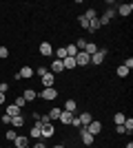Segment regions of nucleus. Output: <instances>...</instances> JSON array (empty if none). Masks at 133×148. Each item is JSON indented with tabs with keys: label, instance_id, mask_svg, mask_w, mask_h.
Instances as JSON below:
<instances>
[{
	"label": "nucleus",
	"instance_id": "bb28decb",
	"mask_svg": "<svg viewBox=\"0 0 133 148\" xmlns=\"http://www.w3.org/2000/svg\"><path fill=\"white\" fill-rule=\"evenodd\" d=\"M115 126H120V124H124V119H127V115H124V113H115Z\"/></svg>",
	"mask_w": 133,
	"mask_h": 148
},
{
	"label": "nucleus",
	"instance_id": "5701e85b",
	"mask_svg": "<svg viewBox=\"0 0 133 148\" xmlns=\"http://www.w3.org/2000/svg\"><path fill=\"white\" fill-rule=\"evenodd\" d=\"M22 124H25V117H22V115H16V117H11V126H13V128H20Z\"/></svg>",
	"mask_w": 133,
	"mask_h": 148
},
{
	"label": "nucleus",
	"instance_id": "ddd939ff",
	"mask_svg": "<svg viewBox=\"0 0 133 148\" xmlns=\"http://www.w3.org/2000/svg\"><path fill=\"white\" fill-rule=\"evenodd\" d=\"M131 11H133V5H131V2H124V5L118 7V13H120V16H124V18H127V16H131Z\"/></svg>",
	"mask_w": 133,
	"mask_h": 148
},
{
	"label": "nucleus",
	"instance_id": "6e6552de",
	"mask_svg": "<svg viewBox=\"0 0 133 148\" xmlns=\"http://www.w3.org/2000/svg\"><path fill=\"white\" fill-rule=\"evenodd\" d=\"M64 71V66H62V60H53L51 62V69H49V73H53L58 77V73H62Z\"/></svg>",
	"mask_w": 133,
	"mask_h": 148
},
{
	"label": "nucleus",
	"instance_id": "c756f323",
	"mask_svg": "<svg viewBox=\"0 0 133 148\" xmlns=\"http://www.w3.org/2000/svg\"><path fill=\"white\" fill-rule=\"evenodd\" d=\"M89 40H84V38H80V40H76V49L78 51H84V47H87Z\"/></svg>",
	"mask_w": 133,
	"mask_h": 148
},
{
	"label": "nucleus",
	"instance_id": "2eb2a0df",
	"mask_svg": "<svg viewBox=\"0 0 133 148\" xmlns=\"http://www.w3.org/2000/svg\"><path fill=\"white\" fill-rule=\"evenodd\" d=\"M5 113L9 115V117H16V115H22V111H20L16 104H9V106H5Z\"/></svg>",
	"mask_w": 133,
	"mask_h": 148
},
{
	"label": "nucleus",
	"instance_id": "20e7f679",
	"mask_svg": "<svg viewBox=\"0 0 133 148\" xmlns=\"http://www.w3.org/2000/svg\"><path fill=\"white\" fill-rule=\"evenodd\" d=\"M73 60H76V66H87V64H89V60H91V58H89L87 53H84V51H78V53H76V58H73Z\"/></svg>",
	"mask_w": 133,
	"mask_h": 148
},
{
	"label": "nucleus",
	"instance_id": "c03bdc74",
	"mask_svg": "<svg viewBox=\"0 0 133 148\" xmlns=\"http://www.w3.org/2000/svg\"><path fill=\"white\" fill-rule=\"evenodd\" d=\"M89 148H93V146H89Z\"/></svg>",
	"mask_w": 133,
	"mask_h": 148
},
{
	"label": "nucleus",
	"instance_id": "aec40b11",
	"mask_svg": "<svg viewBox=\"0 0 133 148\" xmlns=\"http://www.w3.org/2000/svg\"><path fill=\"white\" fill-rule=\"evenodd\" d=\"M62 66L67 69V71H71V69H76V60L67 56V58H64V60H62Z\"/></svg>",
	"mask_w": 133,
	"mask_h": 148
},
{
	"label": "nucleus",
	"instance_id": "dca6fc26",
	"mask_svg": "<svg viewBox=\"0 0 133 148\" xmlns=\"http://www.w3.org/2000/svg\"><path fill=\"white\" fill-rule=\"evenodd\" d=\"M27 144H29V139H27L25 135H18L16 139H13V146L16 148H27Z\"/></svg>",
	"mask_w": 133,
	"mask_h": 148
},
{
	"label": "nucleus",
	"instance_id": "0eeeda50",
	"mask_svg": "<svg viewBox=\"0 0 133 148\" xmlns=\"http://www.w3.org/2000/svg\"><path fill=\"white\" fill-rule=\"evenodd\" d=\"M40 95H42V99L51 102V99H56V97H58V91H56V86H51V88H44Z\"/></svg>",
	"mask_w": 133,
	"mask_h": 148
},
{
	"label": "nucleus",
	"instance_id": "cd10ccee",
	"mask_svg": "<svg viewBox=\"0 0 133 148\" xmlns=\"http://www.w3.org/2000/svg\"><path fill=\"white\" fill-rule=\"evenodd\" d=\"M13 104H16V106H18V108H20V111H22V108H25V106H27V102H25V97H22V95H18Z\"/></svg>",
	"mask_w": 133,
	"mask_h": 148
},
{
	"label": "nucleus",
	"instance_id": "2f4dec72",
	"mask_svg": "<svg viewBox=\"0 0 133 148\" xmlns=\"http://www.w3.org/2000/svg\"><path fill=\"white\" fill-rule=\"evenodd\" d=\"M5 137L9 139V142H13V139L18 137V133H16V130H7V133H5Z\"/></svg>",
	"mask_w": 133,
	"mask_h": 148
},
{
	"label": "nucleus",
	"instance_id": "393cba45",
	"mask_svg": "<svg viewBox=\"0 0 133 148\" xmlns=\"http://www.w3.org/2000/svg\"><path fill=\"white\" fill-rule=\"evenodd\" d=\"M122 126H124V130H127L129 135L133 133V119H131V117H127V119H124V124H122Z\"/></svg>",
	"mask_w": 133,
	"mask_h": 148
},
{
	"label": "nucleus",
	"instance_id": "1a4fd4ad",
	"mask_svg": "<svg viewBox=\"0 0 133 148\" xmlns=\"http://www.w3.org/2000/svg\"><path fill=\"white\" fill-rule=\"evenodd\" d=\"M73 115H76V113L62 111V113H60V119H58V122H60V124H64V126H69V124L73 122Z\"/></svg>",
	"mask_w": 133,
	"mask_h": 148
},
{
	"label": "nucleus",
	"instance_id": "f3484780",
	"mask_svg": "<svg viewBox=\"0 0 133 148\" xmlns=\"http://www.w3.org/2000/svg\"><path fill=\"white\" fill-rule=\"evenodd\" d=\"M22 97H25V102H27V104H29V102H33V99L38 97V93L33 91V88H27V91L22 93Z\"/></svg>",
	"mask_w": 133,
	"mask_h": 148
},
{
	"label": "nucleus",
	"instance_id": "a211bd4d",
	"mask_svg": "<svg viewBox=\"0 0 133 148\" xmlns=\"http://www.w3.org/2000/svg\"><path fill=\"white\" fill-rule=\"evenodd\" d=\"M84 53H87L89 58L93 56V53H98V44H95V42H87V47H84Z\"/></svg>",
	"mask_w": 133,
	"mask_h": 148
},
{
	"label": "nucleus",
	"instance_id": "9d476101",
	"mask_svg": "<svg viewBox=\"0 0 133 148\" xmlns=\"http://www.w3.org/2000/svg\"><path fill=\"white\" fill-rule=\"evenodd\" d=\"M53 133H56V128H53V124H42V139H49V137H53Z\"/></svg>",
	"mask_w": 133,
	"mask_h": 148
},
{
	"label": "nucleus",
	"instance_id": "a878e982",
	"mask_svg": "<svg viewBox=\"0 0 133 148\" xmlns=\"http://www.w3.org/2000/svg\"><path fill=\"white\" fill-rule=\"evenodd\" d=\"M64 49H67V56H69V58H76V53H78L76 44H69V47H64Z\"/></svg>",
	"mask_w": 133,
	"mask_h": 148
},
{
	"label": "nucleus",
	"instance_id": "9b49d317",
	"mask_svg": "<svg viewBox=\"0 0 133 148\" xmlns=\"http://www.w3.org/2000/svg\"><path fill=\"white\" fill-rule=\"evenodd\" d=\"M40 56H44V58L53 56V47L49 42H40Z\"/></svg>",
	"mask_w": 133,
	"mask_h": 148
},
{
	"label": "nucleus",
	"instance_id": "423d86ee",
	"mask_svg": "<svg viewBox=\"0 0 133 148\" xmlns=\"http://www.w3.org/2000/svg\"><path fill=\"white\" fill-rule=\"evenodd\" d=\"M40 80H42L44 88H51V86H53V84H56V75H53V73H49V71H47V73H44L42 77H40Z\"/></svg>",
	"mask_w": 133,
	"mask_h": 148
},
{
	"label": "nucleus",
	"instance_id": "7c9ffc66",
	"mask_svg": "<svg viewBox=\"0 0 133 148\" xmlns=\"http://www.w3.org/2000/svg\"><path fill=\"white\" fill-rule=\"evenodd\" d=\"M118 75H120V77H129V69L127 66H118Z\"/></svg>",
	"mask_w": 133,
	"mask_h": 148
},
{
	"label": "nucleus",
	"instance_id": "39448f33",
	"mask_svg": "<svg viewBox=\"0 0 133 148\" xmlns=\"http://www.w3.org/2000/svg\"><path fill=\"white\" fill-rule=\"evenodd\" d=\"M113 16H115V9H111V7H109L107 9V13H104V16H100V27H104V25H109V22H111V20H113Z\"/></svg>",
	"mask_w": 133,
	"mask_h": 148
},
{
	"label": "nucleus",
	"instance_id": "e433bc0d",
	"mask_svg": "<svg viewBox=\"0 0 133 148\" xmlns=\"http://www.w3.org/2000/svg\"><path fill=\"white\" fill-rule=\"evenodd\" d=\"M47 71H49V69H47V66H38V71H36V75H38V77H42V75L47 73Z\"/></svg>",
	"mask_w": 133,
	"mask_h": 148
},
{
	"label": "nucleus",
	"instance_id": "58836bf2",
	"mask_svg": "<svg viewBox=\"0 0 133 148\" xmlns=\"http://www.w3.org/2000/svg\"><path fill=\"white\" fill-rule=\"evenodd\" d=\"M0 119H2V124H11V117H9L7 113H2V117H0Z\"/></svg>",
	"mask_w": 133,
	"mask_h": 148
},
{
	"label": "nucleus",
	"instance_id": "4be33fe9",
	"mask_svg": "<svg viewBox=\"0 0 133 148\" xmlns=\"http://www.w3.org/2000/svg\"><path fill=\"white\" fill-rule=\"evenodd\" d=\"M60 113H62V108H58V106H56V108H51V111H49V119H51V122L60 119Z\"/></svg>",
	"mask_w": 133,
	"mask_h": 148
},
{
	"label": "nucleus",
	"instance_id": "f8f14e48",
	"mask_svg": "<svg viewBox=\"0 0 133 148\" xmlns=\"http://www.w3.org/2000/svg\"><path fill=\"white\" fill-rule=\"evenodd\" d=\"M29 135L33 137V139H42V124L36 122V126H33L31 130H29Z\"/></svg>",
	"mask_w": 133,
	"mask_h": 148
},
{
	"label": "nucleus",
	"instance_id": "6ab92c4d",
	"mask_svg": "<svg viewBox=\"0 0 133 148\" xmlns=\"http://www.w3.org/2000/svg\"><path fill=\"white\" fill-rule=\"evenodd\" d=\"M78 119H80V124H82V128L84 126H87V124H91V113H80V115H78Z\"/></svg>",
	"mask_w": 133,
	"mask_h": 148
},
{
	"label": "nucleus",
	"instance_id": "f257e3e1",
	"mask_svg": "<svg viewBox=\"0 0 133 148\" xmlns=\"http://www.w3.org/2000/svg\"><path fill=\"white\" fill-rule=\"evenodd\" d=\"M84 130H87L89 135H98V133H100L102 130V122H98V119H91V124H87V126H84Z\"/></svg>",
	"mask_w": 133,
	"mask_h": 148
},
{
	"label": "nucleus",
	"instance_id": "412c9836",
	"mask_svg": "<svg viewBox=\"0 0 133 148\" xmlns=\"http://www.w3.org/2000/svg\"><path fill=\"white\" fill-rule=\"evenodd\" d=\"M98 29H100V20H98V18L89 20V27H87V31H91V33H93V31H98Z\"/></svg>",
	"mask_w": 133,
	"mask_h": 148
},
{
	"label": "nucleus",
	"instance_id": "4c0bfd02",
	"mask_svg": "<svg viewBox=\"0 0 133 148\" xmlns=\"http://www.w3.org/2000/svg\"><path fill=\"white\" fill-rule=\"evenodd\" d=\"M9 91V84H7V82H0V93H7Z\"/></svg>",
	"mask_w": 133,
	"mask_h": 148
},
{
	"label": "nucleus",
	"instance_id": "c85d7f7f",
	"mask_svg": "<svg viewBox=\"0 0 133 148\" xmlns=\"http://www.w3.org/2000/svg\"><path fill=\"white\" fill-rule=\"evenodd\" d=\"M87 20H93V18H98V11L95 9H87V13H82Z\"/></svg>",
	"mask_w": 133,
	"mask_h": 148
},
{
	"label": "nucleus",
	"instance_id": "ea45409f",
	"mask_svg": "<svg viewBox=\"0 0 133 148\" xmlns=\"http://www.w3.org/2000/svg\"><path fill=\"white\" fill-rule=\"evenodd\" d=\"M115 133H120V135H127V130H124V126H122V124H120V126H115Z\"/></svg>",
	"mask_w": 133,
	"mask_h": 148
},
{
	"label": "nucleus",
	"instance_id": "f03ea898",
	"mask_svg": "<svg viewBox=\"0 0 133 148\" xmlns=\"http://www.w3.org/2000/svg\"><path fill=\"white\" fill-rule=\"evenodd\" d=\"M33 73H36V71H33L31 66H22L18 73H16V80H29V77H33Z\"/></svg>",
	"mask_w": 133,
	"mask_h": 148
},
{
	"label": "nucleus",
	"instance_id": "72a5a7b5",
	"mask_svg": "<svg viewBox=\"0 0 133 148\" xmlns=\"http://www.w3.org/2000/svg\"><path fill=\"white\" fill-rule=\"evenodd\" d=\"M64 58H67V49L60 47V49H58V60H64Z\"/></svg>",
	"mask_w": 133,
	"mask_h": 148
},
{
	"label": "nucleus",
	"instance_id": "f704fd0d",
	"mask_svg": "<svg viewBox=\"0 0 133 148\" xmlns=\"http://www.w3.org/2000/svg\"><path fill=\"white\" fill-rule=\"evenodd\" d=\"M0 58H2V60L9 58V49H7V47H0Z\"/></svg>",
	"mask_w": 133,
	"mask_h": 148
},
{
	"label": "nucleus",
	"instance_id": "37998d69",
	"mask_svg": "<svg viewBox=\"0 0 133 148\" xmlns=\"http://www.w3.org/2000/svg\"><path fill=\"white\" fill-rule=\"evenodd\" d=\"M53 148H64V146H62V144H56V146H53Z\"/></svg>",
	"mask_w": 133,
	"mask_h": 148
},
{
	"label": "nucleus",
	"instance_id": "7ed1b4c3",
	"mask_svg": "<svg viewBox=\"0 0 133 148\" xmlns=\"http://www.w3.org/2000/svg\"><path fill=\"white\" fill-rule=\"evenodd\" d=\"M104 58H107V51H104V49H98V53H93V56H91L89 64H95V66H98V64H102V62H104Z\"/></svg>",
	"mask_w": 133,
	"mask_h": 148
},
{
	"label": "nucleus",
	"instance_id": "a19ab883",
	"mask_svg": "<svg viewBox=\"0 0 133 148\" xmlns=\"http://www.w3.org/2000/svg\"><path fill=\"white\" fill-rule=\"evenodd\" d=\"M33 148H47V144H44V142H40V139H38V144H36Z\"/></svg>",
	"mask_w": 133,
	"mask_h": 148
},
{
	"label": "nucleus",
	"instance_id": "79ce46f5",
	"mask_svg": "<svg viewBox=\"0 0 133 148\" xmlns=\"http://www.w3.org/2000/svg\"><path fill=\"white\" fill-rule=\"evenodd\" d=\"M5 97H7V95H5V93H0V106H2V104H5Z\"/></svg>",
	"mask_w": 133,
	"mask_h": 148
},
{
	"label": "nucleus",
	"instance_id": "4468645a",
	"mask_svg": "<svg viewBox=\"0 0 133 148\" xmlns=\"http://www.w3.org/2000/svg\"><path fill=\"white\" fill-rule=\"evenodd\" d=\"M80 139H82L84 146H93V135H89L84 128H80Z\"/></svg>",
	"mask_w": 133,
	"mask_h": 148
},
{
	"label": "nucleus",
	"instance_id": "c9c22d12",
	"mask_svg": "<svg viewBox=\"0 0 133 148\" xmlns=\"http://www.w3.org/2000/svg\"><path fill=\"white\" fill-rule=\"evenodd\" d=\"M122 66H127L129 71H131V69H133V58H127V60H124V64H122Z\"/></svg>",
	"mask_w": 133,
	"mask_h": 148
},
{
	"label": "nucleus",
	"instance_id": "473e14b6",
	"mask_svg": "<svg viewBox=\"0 0 133 148\" xmlns=\"http://www.w3.org/2000/svg\"><path fill=\"white\" fill-rule=\"evenodd\" d=\"M78 25L82 27V29H87V27H89V20L84 18V16H80V18H78Z\"/></svg>",
	"mask_w": 133,
	"mask_h": 148
},
{
	"label": "nucleus",
	"instance_id": "b1692460",
	"mask_svg": "<svg viewBox=\"0 0 133 148\" xmlns=\"http://www.w3.org/2000/svg\"><path fill=\"white\" fill-rule=\"evenodd\" d=\"M62 111L76 113V99H67V102H64V108H62Z\"/></svg>",
	"mask_w": 133,
	"mask_h": 148
}]
</instances>
